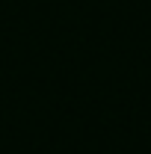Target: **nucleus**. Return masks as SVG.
<instances>
[]
</instances>
